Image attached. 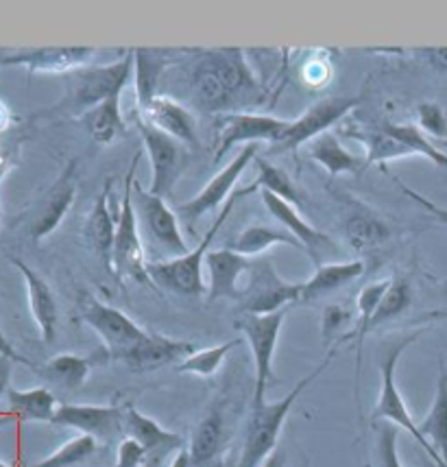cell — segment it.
<instances>
[{
	"label": "cell",
	"mask_w": 447,
	"mask_h": 467,
	"mask_svg": "<svg viewBox=\"0 0 447 467\" xmlns=\"http://www.w3.org/2000/svg\"><path fill=\"white\" fill-rule=\"evenodd\" d=\"M190 99L208 114H236L262 101L260 81L238 48L201 53L188 68Z\"/></svg>",
	"instance_id": "obj_1"
},
{
	"label": "cell",
	"mask_w": 447,
	"mask_h": 467,
	"mask_svg": "<svg viewBox=\"0 0 447 467\" xmlns=\"http://www.w3.org/2000/svg\"><path fill=\"white\" fill-rule=\"evenodd\" d=\"M133 77V51H125L111 64L105 66H86V68L66 75V94L50 114L72 116L79 120L83 114L94 109L97 105L109 101V99L120 97L122 90L130 86Z\"/></svg>",
	"instance_id": "obj_2"
},
{
	"label": "cell",
	"mask_w": 447,
	"mask_h": 467,
	"mask_svg": "<svg viewBox=\"0 0 447 467\" xmlns=\"http://www.w3.org/2000/svg\"><path fill=\"white\" fill-rule=\"evenodd\" d=\"M133 210H136L140 238H142L149 265L175 260L190 252L179 227L177 213H172L164 197H158L149 188H144L138 177L133 180Z\"/></svg>",
	"instance_id": "obj_3"
},
{
	"label": "cell",
	"mask_w": 447,
	"mask_h": 467,
	"mask_svg": "<svg viewBox=\"0 0 447 467\" xmlns=\"http://www.w3.org/2000/svg\"><path fill=\"white\" fill-rule=\"evenodd\" d=\"M337 348L338 346H334L332 352L326 356V360H323L312 374L306 376L304 380H299L288 396L277 400V402H271V404L265 402V404H258V407H254L247 421V431H244L243 454H240L238 467H260L273 452H275L279 432H282L284 421H286L290 409L295 407V402H297L301 393H304L306 389H308L312 382L323 374V371H326L329 360H332L334 354H337Z\"/></svg>",
	"instance_id": "obj_4"
},
{
	"label": "cell",
	"mask_w": 447,
	"mask_h": 467,
	"mask_svg": "<svg viewBox=\"0 0 447 467\" xmlns=\"http://www.w3.org/2000/svg\"><path fill=\"white\" fill-rule=\"evenodd\" d=\"M421 335H423V330L411 332V335H406V337L393 338V341H389L387 346L382 348V354H379V398H378L376 407H373L371 421L373 424H379V421H390V424H395L398 428H404L408 435H411L412 439H417L419 446L426 450V454L434 465L447 467L443 463V459H441L439 454L428 446L426 439L421 437L417 421L412 420L411 413H408L404 398H401L398 382H395V371H398V363H400L401 354H404L406 349L411 348Z\"/></svg>",
	"instance_id": "obj_5"
},
{
	"label": "cell",
	"mask_w": 447,
	"mask_h": 467,
	"mask_svg": "<svg viewBox=\"0 0 447 467\" xmlns=\"http://www.w3.org/2000/svg\"><path fill=\"white\" fill-rule=\"evenodd\" d=\"M240 197H243L240 191H234L232 197L227 199L225 208L221 210L219 216L214 219V223L210 225L208 234H205L203 241L199 243L197 249L179 255L175 260L149 265L151 282H153L155 286L166 288V291L171 293L183 295V297H201V295L208 293V286H205V280H203L205 258H208L210 247L212 243H214L216 234L221 232L223 225H225V221L229 219V214H232L234 205H236Z\"/></svg>",
	"instance_id": "obj_6"
},
{
	"label": "cell",
	"mask_w": 447,
	"mask_h": 467,
	"mask_svg": "<svg viewBox=\"0 0 447 467\" xmlns=\"http://www.w3.org/2000/svg\"><path fill=\"white\" fill-rule=\"evenodd\" d=\"M138 155L127 171L122 182V199L119 205V225H116L114 260H111V274L119 280H133L138 285H153L149 275V258L144 252L142 238H140L136 210H133V180H136Z\"/></svg>",
	"instance_id": "obj_7"
},
{
	"label": "cell",
	"mask_w": 447,
	"mask_h": 467,
	"mask_svg": "<svg viewBox=\"0 0 447 467\" xmlns=\"http://www.w3.org/2000/svg\"><path fill=\"white\" fill-rule=\"evenodd\" d=\"M286 310H279L273 315H249L238 313L234 327L247 338L251 358H254L255 387H254V407L265 404L266 387L273 380V356H275L277 338L282 332Z\"/></svg>",
	"instance_id": "obj_8"
},
{
	"label": "cell",
	"mask_w": 447,
	"mask_h": 467,
	"mask_svg": "<svg viewBox=\"0 0 447 467\" xmlns=\"http://www.w3.org/2000/svg\"><path fill=\"white\" fill-rule=\"evenodd\" d=\"M299 299L301 285L279 277L271 260H251L247 286L243 288L238 299L240 313L273 315L279 313V310H286L288 304H299Z\"/></svg>",
	"instance_id": "obj_9"
},
{
	"label": "cell",
	"mask_w": 447,
	"mask_h": 467,
	"mask_svg": "<svg viewBox=\"0 0 447 467\" xmlns=\"http://www.w3.org/2000/svg\"><path fill=\"white\" fill-rule=\"evenodd\" d=\"M79 319L97 332L100 341H103L105 354H108L109 360L127 352V349L149 335L131 317H127L122 310L114 308V306L103 304L89 293H81L79 297Z\"/></svg>",
	"instance_id": "obj_10"
},
{
	"label": "cell",
	"mask_w": 447,
	"mask_h": 467,
	"mask_svg": "<svg viewBox=\"0 0 447 467\" xmlns=\"http://www.w3.org/2000/svg\"><path fill=\"white\" fill-rule=\"evenodd\" d=\"M140 138H142L144 151L151 160V186L149 191L158 197H169L183 169H186L188 153L186 147L169 133L155 130L153 125L136 119Z\"/></svg>",
	"instance_id": "obj_11"
},
{
	"label": "cell",
	"mask_w": 447,
	"mask_h": 467,
	"mask_svg": "<svg viewBox=\"0 0 447 467\" xmlns=\"http://www.w3.org/2000/svg\"><path fill=\"white\" fill-rule=\"evenodd\" d=\"M358 97H327L310 105L299 119L290 120L284 136L275 144H271V153H293L299 147L329 131V127L343 120L351 109L358 108Z\"/></svg>",
	"instance_id": "obj_12"
},
{
	"label": "cell",
	"mask_w": 447,
	"mask_h": 467,
	"mask_svg": "<svg viewBox=\"0 0 447 467\" xmlns=\"http://www.w3.org/2000/svg\"><path fill=\"white\" fill-rule=\"evenodd\" d=\"M290 120L275 119L268 114H254V112H236V114H223L216 119V149H214V162H221L225 155L232 151L236 144H260L268 142L275 144L284 136Z\"/></svg>",
	"instance_id": "obj_13"
},
{
	"label": "cell",
	"mask_w": 447,
	"mask_h": 467,
	"mask_svg": "<svg viewBox=\"0 0 447 467\" xmlns=\"http://www.w3.org/2000/svg\"><path fill=\"white\" fill-rule=\"evenodd\" d=\"M258 158V144H247L236 153V158L229 162L225 169L219 171L212 180L205 183L201 191L194 194L192 199L186 203H182L177 208L179 216H182L186 223L192 227L203 214L212 213V210L219 208L221 203H227V199L234 194V186L243 177L247 166Z\"/></svg>",
	"instance_id": "obj_14"
},
{
	"label": "cell",
	"mask_w": 447,
	"mask_h": 467,
	"mask_svg": "<svg viewBox=\"0 0 447 467\" xmlns=\"http://www.w3.org/2000/svg\"><path fill=\"white\" fill-rule=\"evenodd\" d=\"M97 48L92 47H37L0 55V66H20L33 75H70L92 64Z\"/></svg>",
	"instance_id": "obj_15"
},
{
	"label": "cell",
	"mask_w": 447,
	"mask_h": 467,
	"mask_svg": "<svg viewBox=\"0 0 447 467\" xmlns=\"http://www.w3.org/2000/svg\"><path fill=\"white\" fill-rule=\"evenodd\" d=\"M55 426L75 428L79 435H89L97 441H114L125 435V407L116 404H59Z\"/></svg>",
	"instance_id": "obj_16"
},
{
	"label": "cell",
	"mask_w": 447,
	"mask_h": 467,
	"mask_svg": "<svg viewBox=\"0 0 447 467\" xmlns=\"http://www.w3.org/2000/svg\"><path fill=\"white\" fill-rule=\"evenodd\" d=\"M262 202H265L266 210L271 213L273 219L277 221V225H282L284 230H288L297 238L301 249H306V254L310 255V260L315 263V266H321L323 260L327 258L329 254H337V241L326 232L317 230L315 225H310L308 221L301 219L299 210L295 205H290L284 202V199L275 197V194L260 191Z\"/></svg>",
	"instance_id": "obj_17"
},
{
	"label": "cell",
	"mask_w": 447,
	"mask_h": 467,
	"mask_svg": "<svg viewBox=\"0 0 447 467\" xmlns=\"http://www.w3.org/2000/svg\"><path fill=\"white\" fill-rule=\"evenodd\" d=\"M197 352L194 343L179 341V338H171L158 332H149L142 341L136 346L116 356V363L125 365L133 374H147V371L161 369V367L182 363L190 354Z\"/></svg>",
	"instance_id": "obj_18"
},
{
	"label": "cell",
	"mask_w": 447,
	"mask_h": 467,
	"mask_svg": "<svg viewBox=\"0 0 447 467\" xmlns=\"http://www.w3.org/2000/svg\"><path fill=\"white\" fill-rule=\"evenodd\" d=\"M343 232L345 241L358 255L365 258V263L382 254L390 243V225L371 208L358 202H349Z\"/></svg>",
	"instance_id": "obj_19"
},
{
	"label": "cell",
	"mask_w": 447,
	"mask_h": 467,
	"mask_svg": "<svg viewBox=\"0 0 447 467\" xmlns=\"http://www.w3.org/2000/svg\"><path fill=\"white\" fill-rule=\"evenodd\" d=\"M125 437L136 439L144 448V452H147L144 467H161L166 459L172 457V452L186 448V443L177 432L166 431L153 417L140 413L131 404L125 407Z\"/></svg>",
	"instance_id": "obj_20"
},
{
	"label": "cell",
	"mask_w": 447,
	"mask_h": 467,
	"mask_svg": "<svg viewBox=\"0 0 447 467\" xmlns=\"http://www.w3.org/2000/svg\"><path fill=\"white\" fill-rule=\"evenodd\" d=\"M136 119H142L149 125H153L155 130L169 133L183 147H194L199 142L194 114L169 94H158V97L151 99L144 108L136 109Z\"/></svg>",
	"instance_id": "obj_21"
},
{
	"label": "cell",
	"mask_w": 447,
	"mask_h": 467,
	"mask_svg": "<svg viewBox=\"0 0 447 467\" xmlns=\"http://www.w3.org/2000/svg\"><path fill=\"white\" fill-rule=\"evenodd\" d=\"M11 265L20 271L22 280L26 286V297H29V310L36 321L37 330L44 343H53L55 335H57V321H59V306L55 299L53 288L48 286V282L37 274L36 269H31L25 260L9 255Z\"/></svg>",
	"instance_id": "obj_22"
},
{
	"label": "cell",
	"mask_w": 447,
	"mask_h": 467,
	"mask_svg": "<svg viewBox=\"0 0 447 467\" xmlns=\"http://www.w3.org/2000/svg\"><path fill=\"white\" fill-rule=\"evenodd\" d=\"M205 265H208V293H205L208 304L219 302V299L238 302L240 293H243L238 282L240 277L247 275L251 258H244L243 254L225 247L210 252Z\"/></svg>",
	"instance_id": "obj_23"
},
{
	"label": "cell",
	"mask_w": 447,
	"mask_h": 467,
	"mask_svg": "<svg viewBox=\"0 0 447 467\" xmlns=\"http://www.w3.org/2000/svg\"><path fill=\"white\" fill-rule=\"evenodd\" d=\"M77 199V175H75V162H70L61 171V175L57 177V182L50 186V191L44 199V203L37 210L36 219L31 223V238L36 243L44 241L53 234L64 221V216L68 214V210L72 208Z\"/></svg>",
	"instance_id": "obj_24"
},
{
	"label": "cell",
	"mask_w": 447,
	"mask_h": 467,
	"mask_svg": "<svg viewBox=\"0 0 447 467\" xmlns=\"http://www.w3.org/2000/svg\"><path fill=\"white\" fill-rule=\"evenodd\" d=\"M111 183H105L103 192L94 202L89 210L86 225H83V236L89 244L97 258L103 263L108 271H111V260H114V243H116V225H119V213H111L109 197H111Z\"/></svg>",
	"instance_id": "obj_25"
},
{
	"label": "cell",
	"mask_w": 447,
	"mask_h": 467,
	"mask_svg": "<svg viewBox=\"0 0 447 467\" xmlns=\"http://www.w3.org/2000/svg\"><path fill=\"white\" fill-rule=\"evenodd\" d=\"M365 260H351V263H323L317 266L310 280L301 282L299 304H312L317 299L326 297L329 293H337L338 288L351 285L365 274Z\"/></svg>",
	"instance_id": "obj_26"
},
{
	"label": "cell",
	"mask_w": 447,
	"mask_h": 467,
	"mask_svg": "<svg viewBox=\"0 0 447 467\" xmlns=\"http://www.w3.org/2000/svg\"><path fill=\"white\" fill-rule=\"evenodd\" d=\"M306 153H308L318 166H323L329 177H337L343 173L358 175L367 169L365 158H358V155L348 151V149L343 147V142L338 140L337 133L332 131L321 133L315 140L306 144Z\"/></svg>",
	"instance_id": "obj_27"
},
{
	"label": "cell",
	"mask_w": 447,
	"mask_h": 467,
	"mask_svg": "<svg viewBox=\"0 0 447 467\" xmlns=\"http://www.w3.org/2000/svg\"><path fill=\"white\" fill-rule=\"evenodd\" d=\"M59 402L48 387L36 389H9L7 413L11 420L37 421V424H53L57 415Z\"/></svg>",
	"instance_id": "obj_28"
},
{
	"label": "cell",
	"mask_w": 447,
	"mask_h": 467,
	"mask_svg": "<svg viewBox=\"0 0 447 467\" xmlns=\"http://www.w3.org/2000/svg\"><path fill=\"white\" fill-rule=\"evenodd\" d=\"M223 441H225V415H223L221 404H214L208 409V413L201 417L192 435H190L188 452L192 465L203 467L210 461H214L216 454L221 452Z\"/></svg>",
	"instance_id": "obj_29"
},
{
	"label": "cell",
	"mask_w": 447,
	"mask_h": 467,
	"mask_svg": "<svg viewBox=\"0 0 447 467\" xmlns=\"http://www.w3.org/2000/svg\"><path fill=\"white\" fill-rule=\"evenodd\" d=\"M419 432L426 439V443L443 459L447 465V360H441L437 391H434L432 407L419 421Z\"/></svg>",
	"instance_id": "obj_30"
},
{
	"label": "cell",
	"mask_w": 447,
	"mask_h": 467,
	"mask_svg": "<svg viewBox=\"0 0 447 467\" xmlns=\"http://www.w3.org/2000/svg\"><path fill=\"white\" fill-rule=\"evenodd\" d=\"M36 369L50 385L66 389V391H77L86 385L92 374V358L79 354H57Z\"/></svg>",
	"instance_id": "obj_31"
},
{
	"label": "cell",
	"mask_w": 447,
	"mask_h": 467,
	"mask_svg": "<svg viewBox=\"0 0 447 467\" xmlns=\"http://www.w3.org/2000/svg\"><path fill=\"white\" fill-rule=\"evenodd\" d=\"M275 244H286V247L301 249L299 241L288 230H284L282 225H266V223H255V225L244 227V230L234 238L232 244H229V249L243 254L244 258H255V255H262L271 247H275Z\"/></svg>",
	"instance_id": "obj_32"
},
{
	"label": "cell",
	"mask_w": 447,
	"mask_h": 467,
	"mask_svg": "<svg viewBox=\"0 0 447 467\" xmlns=\"http://www.w3.org/2000/svg\"><path fill=\"white\" fill-rule=\"evenodd\" d=\"M79 122L86 127L94 142L99 144H114L120 136L127 133V125L120 114V97L109 99V101L97 105L83 114Z\"/></svg>",
	"instance_id": "obj_33"
},
{
	"label": "cell",
	"mask_w": 447,
	"mask_h": 467,
	"mask_svg": "<svg viewBox=\"0 0 447 467\" xmlns=\"http://www.w3.org/2000/svg\"><path fill=\"white\" fill-rule=\"evenodd\" d=\"M169 66V59L158 51L138 48L133 51V77H136V108H144L151 99L158 97L161 72Z\"/></svg>",
	"instance_id": "obj_34"
},
{
	"label": "cell",
	"mask_w": 447,
	"mask_h": 467,
	"mask_svg": "<svg viewBox=\"0 0 447 467\" xmlns=\"http://www.w3.org/2000/svg\"><path fill=\"white\" fill-rule=\"evenodd\" d=\"M348 136L356 138V140H362V144L367 147V155L365 162L367 169L371 164H379L384 171V162H393V160L406 158V155H412L408 151L406 144H401L400 140H395L390 133L379 127V130H365V131H348Z\"/></svg>",
	"instance_id": "obj_35"
},
{
	"label": "cell",
	"mask_w": 447,
	"mask_h": 467,
	"mask_svg": "<svg viewBox=\"0 0 447 467\" xmlns=\"http://www.w3.org/2000/svg\"><path fill=\"white\" fill-rule=\"evenodd\" d=\"M255 166H258V177H255V182L251 183V186L255 188V191H266L271 194H275V197L284 199V202L295 205V208H301L304 205V199H301V192L297 191V186H295L293 180H290L286 171H282L279 166H275L271 162V160L266 158H255L254 160Z\"/></svg>",
	"instance_id": "obj_36"
},
{
	"label": "cell",
	"mask_w": 447,
	"mask_h": 467,
	"mask_svg": "<svg viewBox=\"0 0 447 467\" xmlns=\"http://www.w3.org/2000/svg\"><path fill=\"white\" fill-rule=\"evenodd\" d=\"M412 302V288H411V282L406 280V277H390V286L387 295L382 297V302H379L376 315L371 317V321H369L367 330H365V337L369 332H373L376 327L389 324V321L398 319L408 310V306Z\"/></svg>",
	"instance_id": "obj_37"
},
{
	"label": "cell",
	"mask_w": 447,
	"mask_h": 467,
	"mask_svg": "<svg viewBox=\"0 0 447 467\" xmlns=\"http://www.w3.org/2000/svg\"><path fill=\"white\" fill-rule=\"evenodd\" d=\"M390 286V277L389 280H378V282H371V285H367L362 288L360 293H358V326L354 332H349V335H345L340 338V343L343 341H349V338H356L358 343V363H360V349H362V341H365V330L369 326V321H371V317L376 315L379 302H382V297L387 295Z\"/></svg>",
	"instance_id": "obj_38"
},
{
	"label": "cell",
	"mask_w": 447,
	"mask_h": 467,
	"mask_svg": "<svg viewBox=\"0 0 447 467\" xmlns=\"http://www.w3.org/2000/svg\"><path fill=\"white\" fill-rule=\"evenodd\" d=\"M238 346H240V341L236 338V341L221 343V346H214V348L197 349V352L190 354L186 360H182V363L177 365V374L212 378L216 371L221 369L223 360L227 358V354Z\"/></svg>",
	"instance_id": "obj_39"
},
{
	"label": "cell",
	"mask_w": 447,
	"mask_h": 467,
	"mask_svg": "<svg viewBox=\"0 0 447 467\" xmlns=\"http://www.w3.org/2000/svg\"><path fill=\"white\" fill-rule=\"evenodd\" d=\"M97 448L99 441L94 437L77 435L72 437L70 441H66L64 446L55 450V452H50L48 457L37 461L33 467H77L92 459Z\"/></svg>",
	"instance_id": "obj_40"
},
{
	"label": "cell",
	"mask_w": 447,
	"mask_h": 467,
	"mask_svg": "<svg viewBox=\"0 0 447 467\" xmlns=\"http://www.w3.org/2000/svg\"><path fill=\"white\" fill-rule=\"evenodd\" d=\"M376 437L378 467H404L398 452V426L390 421H379Z\"/></svg>",
	"instance_id": "obj_41"
},
{
	"label": "cell",
	"mask_w": 447,
	"mask_h": 467,
	"mask_svg": "<svg viewBox=\"0 0 447 467\" xmlns=\"http://www.w3.org/2000/svg\"><path fill=\"white\" fill-rule=\"evenodd\" d=\"M415 119H417V127L426 133V136L441 138V140H445L447 138V112L439 103L434 101L419 103L415 109Z\"/></svg>",
	"instance_id": "obj_42"
},
{
	"label": "cell",
	"mask_w": 447,
	"mask_h": 467,
	"mask_svg": "<svg viewBox=\"0 0 447 467\" xmlns=\"http://www.w3.org/2000/svg\"><path fill=\"white\" fill-rule=\"evenodd\" d=\"M351 321V313L345 306L340 304H329L323 308V317H321V337H323V343L332 341V338H337L340 332L345 330V326H348Z\"/></svg>",
	"instance_id": "obj_43"
},
{
	"label": "cell",
	"mask_w": 447,
	"mask_h": 467,
	"mask_svg": "<svg viewBox=\"0 0 447 467\" xmlns=\"http://www.w3.org/2000/svg\"><path fill=\"white\" fill-rule=\"evenodd\" d=\"M147 463V452L140 446L136 439L125 437L119 446V459L114 467H144Z\"/></svg>",
	"instance_id": "obj_44"
},
{
	"label": "cell",
	"mask_w": 447,
	"mask_h": 467,
	"mask_svg": "<svg viewBox=\"0 0 447 467\" xmlns=\"http://www.w3.org/2000/svg\"><path fill=\"white\" fill-rule=\"evenodd\" d=\"M387 173H389V171H387ZM389 175H390V173H389ZM390 177H393V175H390ZM393 182H395V183H398V186L401 188V191H404V194H408V197H411V199H412V202H415L417 205H421V208H423V210H426V213H428L430 216H434V219H437L441 225H445V227H447V208H441V205H439V203L430 202V199H426V197H423V194H421V192L412 191V188H411V186H406V183H404V182H400V180H398V177H393Z\"/></svg>",
	"instance_id": "obj_45"
},
{
	"label": "cell",
	"mask_w": 447,
	"mask_h": 467,
	"mask_svg": "<svg viewBox=\"0 0 447 467\" xmlns=\"http://www.w3.org/2000/svg\"><path fill=\"white\" fill-rule=\"evenodd\" d=\"M0 356H5V358L14 360V363H18V365H26V367H31V369H36V365H33L29 358H25V356H20L18 352H16V348L11 346V341L3 332V327H0Z\"/></svg>",
	"instance_id": "obj_46"
},
{
	"label": "cell",
	"mask_w": 447,
	"mask_h": 467,
	"mask_svg": "<svg viewBox=\"0 0 447 467\" xmlns=\"http://www.w3.org/2000/svg\"><path fill=\"white\" fill-rule=\"evenodd\" d=\"M11 371H14V360L0 356V400L7 398L11 389Z\"/></svg>",
	"instance_id": "obj_47"
},
{
	"label": "cell",
	"mask_w": 447,
	"mask_h": 467,
	"mask_svg": "<svg viewBox=\"0 0 447 467\" xmlns=\"http://www.w3.org/2000/svg\"><path fill=\"white\" fill-rule=\"evenodd\" d=\"M421 53L430 59V64L437 66L439 70L447 72V47L445 48H421Z\"/></svg>",
	"instance_id": "obj_48"
},
{
	"label": "cell",
	"mask_w": 447,
	"mask_h": 467,
	"mask_svg": "<svg viewBox=\"0 0 447 467\" xmlns=\"http://www.w3.org/2000/svg\"><path fill=\"white\" fill-rule=\"evenodd\" d=\"M171 467H194V465H192V459H190L188 448L179 450V452H177L175 457H172V461H171Z\"/></svg>",
	"instance_id": "obj_49"
},
{
	"label": "cell",
	"mask_w": 447,
	"mask_h": 467,
	"mask_svg": "<svg viewBox=\"0 0 447 467\" xmlns=\"http://www.w3.org/2000/svg\"><path fill=\"white\" fill-rule=\"evenodd\" d=\"M11 120H14V116H11L9 108L3 101H0V136H3V133L9 130Z\"/></svg>",
	"instance_id": "obj_50"
},
{
	"label": "cell",
	"mask_w": 447,
	"mask_h": 467,
	"mask_svg": "<svg viewBox=\"0 0 447 467\" xmlns=\"http://www.w3.org/2000/svg\"><path fill=\"white\" fill-rule=\"evenodd\" d=\"M260 467H286V457L284 452H273Z\"/></svg>",
	"instance_id": "obj_51"
},
{
	"label": "cell",
	"mask_w": 447,
	"mask_h": 467,
	"mask_svg": "<svg viewBox=\"0 0 447 467\" xmlns=\"http://www.w3.org/2000/svg\"><path fill=\"white\" fill-rule=\"evenodd\" d=\"M426 317H428V319H445L447 310H445V313H430V315H426Z\"/></svg>",
	"instance_id": "obj_52"
},
{
	"label": "cell",
	"mask_w": 447,
	"mask_h": 467,
	"mask_svg": "<svg viewBox=\"0 0 447 467\" xmlns=\"http://www.w3.org/2000/svg\"><path fill=\"white\" fill-rule=\"evenodd\" d=\"M0 467H14V465H9V463H5V461H0Z\"/></svg>",
	"instance_id": "obj_53"
},
{
	"label": "cell",
	"mask_w": 447,
	"mask_h": 467,
	"mask_svg": "<svg viewBox=\"0 0 447 467\" xmlns=\"http://www.w3.org/2000/svg\"><path fill=\"white\" fill-rule=\"evenodd\" d=\"M0 219H3V203H0Z\"/></svg>",
	"instance_id": "obj_54"
},
{
	"label": "cell",
	"mask_w": 447,
	"mask_h": 467,
	"mask_svg": "<svg viewBox=\"0 0 447 467\" xmlns=\"http://www.w3.org/2000/svg\"><path fill=\"white\" fill-rule=\"evenodd\" d=\"M430 467H437V465H434V463H432V465H430Z\"/></svg>",
	"instance_id": "obj_55"
}]
</instances>
